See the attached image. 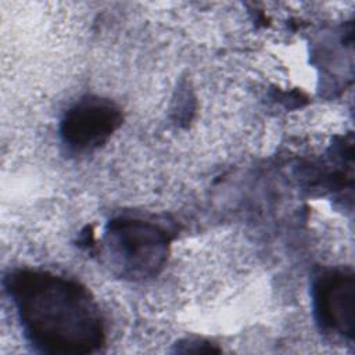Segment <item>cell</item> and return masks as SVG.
<instances>
[{
    "mask_svg": "<svg viewBox=\"0 0 355 355\" xmlns=\"http://www.w3.org/2000/svg\"><path fill=\"white\" fill-rule=\"evenodd\" d=\"M122 123L121 108L108 98L89 96L69 107L60 123L62 141L87 151L104 144Z\"/></svg>",
    "mask_w": 355,
    "mask_h": 355,
    "instance_id": "3957f363",
    "label": "cell"
},
{
    "mask_svg": "<svg viewBox=\"0 0 355 355\" xmlns=\"http://www.w3.org/2000/svg\"><path fill=\"white\" fill-rule=\"evenodd\" d=\"M4 283L24 334L36 349L83 355L104 344L100 309L80 283L39 269L15 270Z\"/></svg>",
    "mask_w": 355,
    "mask_h": 355,
    "instance_id": "6da1fadb",
    "label": "cell"
},
{
    "mask_svg": "<svg viewBox=\"0 0 355 355\" xmlns=\"http://www.w3.org/2000/svg\"><path fill=\"white\" fill-rule=\"evenodd\" d=\"M168 243L159 226L140 219H114L104 234L111 265L132 279L155 275L165 262Z\"/></svg>",
    "mask_w": 355,
    "mask_h": 355,
    "instance_id": "7a4b0ae2",
    "label": "cell"
},
{
    "mask_svg": "<svg viewBox=\"0 0 355 355\" xmlns=\"http://www.w3.org/2000/svg\"><path fill=\"white\" fill-rule=\"evenodd\" d=\"M313 312L323 330L352 338L355 333V279L351 270L322 273L312 288Z\"/></svg>",
    "mask_w": 355,
    "mask_h": 355,
    "instance_id": "277c9868",
    "label": "cell"
}]
</instances>
